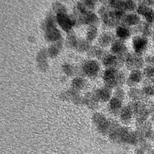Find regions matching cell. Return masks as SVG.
<instances>
[{"mask_svg":"<svg viewBox=\"0 0 154 154\" xmlns=\"http://www.w3.org/2000/svg\"><path fill=\"white\" fill-rule=\"evenodd\" d=\"M135 115V126L142 124L149 120L152 112L149 100L147 101H136L129 103Z\"/></svg>","mask_w":154,"mask_h":154,"instance_id":"6da1fadb","label":"cell"},{"mask_svg":"<svg viewBox=\"0 0 154 154\" xmlns=\"http://www.w3.org/2000/svg\"><path fill=\"white\" fill-rule=\"evenodd\" d=\"M104 81L109 88L121 86L126 82L125 74L116 68H109L104 74Z\"/></svg>","mask_w":154,"mask_h":154,"instance_id":"7a4b0ae2","label":"cell"},{"mask_svg":"<svg viewBox=\"0 0 154 154\" xmlns=\"http://www.w3.org/2000/svg\"><path fill=\"white\" fill-rule=\"evenodd\" d=\"M132 47L134 54L143 57L148 51L149 38L140 35H134L132 38Z\"/></svg>","mask_w":154,"mask_h":154,"instance_id":"3957f363","label":"cell"},{"mask_svg":"<svg viewBox=\"0 0 154 154\" xmlns=\"http://www.w3.org/2000/svg\"><path fill=\"white\" fill-rule=\"evenodd\" d=\"M135 127V131L140 138V143L144 141H152L154 136V124L150 120Z\"/></svg>","mask_w":154,"mask_h":154,"instance_id":"277c9868","label":"cell"},{"mask_svg":"<svg viewBox=\"0 0 154 154\" xmlns=\"http://www.w3.org/2000/svg\"><path fill=\"white\" fill-rule=\"evenodd\" d=\"M124 63L127 69L130 71L134 70H142L146 65L144 58L137 55L133 52H129L125 57Z\"/></svg>","mask_w":154,"mask_h":154,"instance_id":"5b68a950","label":"cell"},{"mask_svg":"<svg viewBox=\"0 0 154 154\" xmlns=\"http://www.w3.org/2000/svg\"><path fill=\"white\" fill-rule=\"evenodd\" d=\"M136 11V13L144 19V21L151 26H154V9L153 8L147 6L143 4L141 1H139Z\"/></svg>","mask_w":154,"mask_h":154,"instance_id":"8992f818","label":"cell"},{"mask_svg":"<svg viewBox=\"0 0 154 154\" xmlns=\"http://www.w3.org/2000/svg\"><path fill=\"white\" fill-rule=\"evenodd\" d=\"M45 36L49 41H56L61 38V33L56 28L54 21L49 17L45 21Z\"/></svg>","mask_w":154,"mask_h":154,"instance_id":"52a82bcc","label":"cell"},{"mask_svg":"<svg viewBox=\"0 0 154 154\" xmlns=\"http://www.w3.org/2000/svg\"><path fill=\"white\" fill-rule=\"evenodd\" d=\"M144 80V77L142 70H134L130 71L125 83L129 88H135L138 87L139 85L143 83Z\"/></svg>","mask_w":154,"mask_h":154,"instance_id":"ba28073f","label":"cell"},{"mask_svg":"<svg viewBox=\"0 0 154 154\" xmlns=\"http://www.w3.org/2000/svg\"><path fill=\"white\" fill-rule=\"evenodd\" d=\"M111 50L114 55L120 58L123 62H124L125 57L129 53L127 45L121 40L114 42L111 45Z\"/></svg>","mask_w":154,"mask_h":154,"instance_id":"9c48e42d","label":"cell"},{"mask_svg":"<svg viewBox=\"0 0 154 154\" xmlns=\"http://www.w3.org/2000/svg\"><path fill=\"white\" fill-rule=\"evenodd\" d=\"M119 117L121 122L125 125H128L135 120V115L133 110L130 103L124 106L120 114Z\"/></svg>","mask_w":154,"mask_h":154,"instance_id":"30bf717a","label":"cell"},{"mask_svg":"<svg viewBox=\"0 0 154 154\" xmlns=\"http://www.w3.org/2000/svg\"><path fill=\"white\" fill-rule=\"evenodd\" d=\"M127 96L130 100V102L147 101L149 100L145 96L141 88L139 87L129 88L127 91Z\"/></svg>","mask_w":154,"mask_h":154,"instance_id":"8fae6325","label":"cell"},{"mask_svg":"<svg viewBox=\"0 0 154 154\" xmlns=\"http://www.w3.org/2000/svg\"><path fill=\"white\" fill-rule=\"evenodd\" d=\"M142 21L141 17L137 13L132 12L126 14L122 20V24L127 27H135L139 25Z\"/></svg>","mask_w":154,"mask_h":154,"instance_id":"7c38bea8","label":"cell"},{"mask_svg":"<svg viewBox=\"0 0 154 154\" xmlns=\"http://www.w3.org/2000/svg\"><path fill=\"white\" fill-rule=\"evenodd\" d=\"M58 24L65 31H68L74 25V21L71 20L64 13H59L57 15Z\"/></svg>","mask_w":154,"mask_h":154,"instance_id":"4fadbf2b","label":"cell"},{"mask_svg":"<svg viewBox=\"0 0 154 154\" xmlns=\"http://www.w3.org/2000/svg\"><path fill=\"white\" fill-rule=\"evenodd\" d=\"M123 101L115 97L110 100L109 109L110 112L114 115L120 114L123 108Z\"/></svg>","mask_w":154,"mask_h":154,"instance_id":"5bb4252c","label":"cell"},{"mask_svg":"<svg viewBox=\"0 0 154 154\" xmlns=\"http://www.w3.org/2000/svg\"><path fill=\"white\" fill-rule=\"evenodd\" d=\"M116 33L117 36L120 40H127L131 37L132 35V30L125 26H118L116 28Z\"/></svg>","mask_w":154,"mask_h":154,"instance_id":"9a60e30c","label":"cell"},{"mask_svg":"<svg viewBox=\"0 0 154 154\" xmlns=\"http://www.w3.org/2000/svg\"><path fill=\"white\" fill-rule=\"evenodd\" d=\"M124 63L122 60L115 55L109 54L103 59V63L110 68H116L119 64Z\"/></svg>","mask_w":154,"mask_h":154,"instance_id":"2e32d148","label":"cell"},{"mask_svg":"<svg viewBox=\"0 0 154 154\" xmlns=\"http://www.w3.org/2000/svg\"><path fill=\"white\" fill-rule=\"evenodd\" d=\"M99 69L98 64L95 62L89 61L84 64L83 70L88 76H94L98 72Z\"/></svg>","mask_w":154,"mask_h":154,"instance_id":"e0dca14e","label":"cell"},{"mask_svg":"<svg viewBox=\"0 0 154 154\" xmlns=\"http://www.w3.org/2000/svg\"><path fill=\"white\" fill-rule=\"evenodd\" d=\"M111 96V92L108 88H104L102 90L98 91L97 96L99 100L102 101H107L110 100Z\"/></svg>","mask_w":154,"mask_h":154,"instance_id":"ac0fdd59","label":"cell"},{"mask_svg":"<svg viewBox=\"0 0 154 154\" xmlns=\"http://www.w3.org/2000/svg\"><path fill=\"white\" fill-rule=\"evenodd\" d=\"M144 79L151 80L154 77V66L146 65L142 70Z\"/></svg>","mask_w":154,"mask_h":154,"instance_id":"d6986e66","label":"cell"},{"mask_svg":"<svg viewBox=\"0 0 154 154\" xmlns=\"http://www.w3.org/2000/svg\"><path fill=\"white\" fill-rule=\"evenodd\" d=\"M113 36L110 34H104L99 39V43L101 45L107 46L113 41Z\"/></svg>","mask_w":154,"mask_h":154,"instance_id":"ffe728a7","label":"cell"},{"mask_svg":"<svg viewBox=\"0 0 154 154\" xmlns=\"http://www.w3.org/2000/svg\"><path fill=\"white\" fill-rule=\"evenodd\" d=\"M127 96V93H126L125 90L122 89L121 88L118 87L116 89V91H115V96H114L116 98L122 100L123 101Z\"/></svg>","mask_w":154,"mask_h":154,"instance_id":"44dd1931","label":"cell"},{"mask_svg":"<svg viewBox=\"0 0 154 154\" xmlns=\"http://www.w3.org/2000/svg\"><path fill=\"white\" fill-rule=\"evenodd\" d=\"M46 52L44 51H42L41 52L39 53L38 57V59L39 63L40 66L42 68L45 67L46 66Z\"/></svg>","mask_w":154,"mask_h":154,"instance_id":"7402d4cb","label":"cell"},{"mask_svg":"<svg viewBox=\"0 0 154 154\" xmlns=\"http://www.w3.org/2000/svg\"><path fill=\"white\" fill-rule=\"evenodd\" d=\"M96 33H97V30L96 28L94 26L90 27L87 33L88 40H89L90 41H92V40H94V38H95L96 36Z\"/></svg>","mask_w":154,"mask_h":154,"instance_id":"603a6c76","label":"cell"},{"mask_svg":"<svg viewBox=\"0 0 154 154\" xmlns=\"http://www.w3.org/2000/svg\"><path fill=\"white\" fill-rule=\"evenodd\" d=\"M72 85L75 88L81 89L84 86L83 80L81 78H76L73 80Z\"/></svg>","mask_w":154,"mask_h":154,"instance_id":"cb8c5ba5","label":"cell"},{"mask_svg":"<svg viewBox=\"0 0 154 154\" xmlns=\"http://www.w3.org/2000/svg\"><path fill=\"white\" fill-rule=\"evenodd\" d=\"M48 52H49V55L51 57H54L57 56L59 52L58 46H56V45L51 46V47L49 48Z\"/></svg>","mask_w":154,"mask_h":154,"instance_id":"d4e9b609","label":"cell"},{"mask_svg":"<svg viewBox=\"0 0 154 154\" xmlns=\"http://www.w3.org/2000/svg\"><path fill=\"white\" fill-rule=\"evenodd\" d=\"M63 70L68 75H71L73 72V69L72 67L69 65H65L63 67Z\"/></svg>","mask_w":154,"mask_h":154,"instance_id":"484cf974","label":"cell"},{"mask_svg":"<svg viewBox=\"0 0 154 154\" xmlns=\"http://www.w3.org/2000/svg\"><path fill=\"white\" fill-rule=\"evenodd\" d=\"M141 2L148 7H154V1L153 0H146V1H141Z\"/></svg>","mask_w":154,"mask_h":154,"instance_id":"4316f807","label":"cell"},{"mask_svg":"<svg viewBox=\"0 0 154 154\" xmlns=\"http://www.w3.org/2000/svg\"><path fill=\"white\" fill-rule=\"evenodd\" d=\"M85 2V4L87 7L88 8H92L93 7H94V3L93 1H84Z\"/></svg>","mask_w":154,"mask_h":154,"instance_id":"83f0119b","label":"cell"},{"mask_svg":"<svg viewBox=\"0 0 154 154\" xmlns=\"http://www.w3.org/2000/svg\"><path fill=\"white\" fill-rule=\"evenodd\" d=\"M151 42H152V44L153 45V46L154 47V33H153V35H152V36H151Z\"/></svg>","mask_w":154,"mask_h":154,"instance_id":"f1b7e54d","label":"cell"},{"mask_svg":"<svg viewBox=\"0 0 154 154\" xmlns=\"http://www.w3.org/2000/svg\"></svg>","mask_w":154,"mask_h":154,"instance_id":"f546056e","label":"cell"}]
</instances>
